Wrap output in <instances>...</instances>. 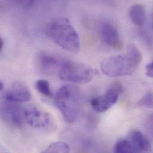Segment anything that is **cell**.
<instances>
[{"mask_svg": "<svg viewBox=\"0 0 153 153\" xmlns=\"http://www.w3.org/2000/svg\"><path fill=\"white\" fill-rule=\"evenodd\" d=\"M144 128L150 141H153V113L147 115L144 121Z\"/></svg>", "mask_w": 153, "mask_h": 153, "instance_id": "obj_18", "label": "cell"}, {"mask_svg": "<svg viewBox=\"0 0 153 153\" xmlns=\"http://www.w3.org/2000/svg\"><path fill=\"white\" fill-rule=\"evenodd\" d=\"M129 140L134 148L135 153H147L152 152L150 140L138 131L131 133Z\"/></svg>", "mask_w": 153, "mask_h": 153, "instance_id": "obj_11", "label": "cell"}, {"mask_svg": "<svg viewBox=\"0 0 153 153\" xmlns=\"http://www.w3.org/2000/svg\"><path fill=\"white\" fill-rule=\"evenodd\" d=\"M126 53L137 65L138 66L140 65L143 60V56L140 50L135 44H129L127 46Z\"/></svg>", "mask_w": 153, "mask_h": 153, "instance_id": "obj_15", "label": "cell"}, {"mask_svg": "<svg viewBox=\"0 0 153 153\" xmlns=\"http://www.w3.org/2000/svg\"><path fill=\"white\" fill-rule=\"evenodd\" d=\"M123 91L122 86L119 83H115L104 94L91 100L92 108L97 113H104L107 111L117 102L119 94Z\"/></svg>", "mask_w": 153, "mask_h": 153, "instance_id": "obj_5", "label": "cell"}, {"mask_svg": "<svg viewBox=\"0 0 153 153\" xmlns=\"http://www.w3.org/2000/svg\"><path fill=\"white\" fill-rule=\"evenodd\" d=\"M1 113L2 119L8 124L15 127H20L23 124L24 110L19 103L5 100L1 105Z\"/></svg>", "mask_w": 153, "mask_h": 153, "instance_id": "obj_7", "label": "cell"}, {"mask_svg": "<svg viewBox=\"0 0 153 153\" xmlns=\"http://www.w3.org/2000/svg\"><path fill=\"white\" fill-rule=\"evenodd\" d=\"M3 98L5 101L20 103L30 101L32 95L29 89L25 85L16 82L4 91Z\"/></svg>", "mask_w": 153, "mask_h": 153, "instance_id": "obj_8", "label": "cell"}, {"mask_svg": "<svg viewBox=\"0 0 153 153\" xmlns=\"http://www.w3.org/2000/svg\"><path fill=\"white\" fill-rule=\"evenodd\" d=\"M100 34L102 41L107 45L116 50L122 49L123 45L117 29L109 23H103L100 27Z\"/></svg>", "mask_w": 153, "mask_h": 153, "instance_id": "obj_9", "label": "cell"}, {"mask_svg": "<svg viewBox=\"0 0 153 153\" xmlns=\"http://www.w3.org/2000/svg\"><path fill=\"white\" fill-rule=\"evenodd\" d=\"M58 75L65 81L77 84L89 83L95 75L94 69L85 64L69 60L61 62Z\"/></svg>", "mask_w": 153, "mask_h": 153, "instance_id": "obj_3", "label": "cell"}, {"mask_svg": "<svg viewBox=\"0 0 153 153\" xmlns=\"http://www.w3.org/2000/svg\"><path fill=\"white\" fill-rule=\"evenodd\" d=\"M37 90L43 95L50 97L52 95L51 88L49 82L45 79H39L35 83Z\"/></svg>", "mask_w": 153, "mask_h": 153, "instance_id": "obj_16", "label": "cell"}, {"mask_svg": "<svg viewBox=\"0 0 153 153\" xmlns=\"http://www.w3.org/2000/svg\"><path fill=\"white\" fill-rule=\"evenodd\" d=\"M24 117L31 127L44 129L51 123V117L39 106L30 104L24 109Z\"/></svg>", "mask_w": 153, "mask_h": 153, "instance_id": "obj_6", "label": "cell"}, {"mask_svg": "<svg viewBox=\"0 0 153 153\" xmlns=\"http://www.w3.org/2000/svg\"><path fill=\"white\" fill-rule=\"evenodd\" d=\"M113 152L116 153H135L132 145L129 138L117 141L113 147Z\"/></svg>", "mask_w": 153, "mask_h": 153, "instance_id": "obj_13", "label": "cell"}, {"mask_svg": "<svg viewBox=\"0 0 153 153\" xmlns=\"http://www.w3.org/2000/svg\"><path fill=\"white\" fill-rule=\"evenodd\" d=\"M69 146L63 142H56L51 144L43 153H69Z\"/></svg>", "mask_w": 153, "mask_h": 153, "instance_id": "obj_14", "label": "cell"}, {"mask_svg": "<svg viewBox=\"0 0 153 153\" xmlns=\"http://www.w3.org/2000/svg\"><path fill=\"white\" fill-rule=\"evenodd\" d=\"M129 16L134 24L138 27H143L146 20L144 6L140 4L132 5L129 10Z\"/></svg>", "mask_w": 153, "mask_h": 153, "instance_id": "obj_12", "label": "cell"}, {"mask_svg": "<svg viewBox=\"0 0 153 153\" xmlns=\"http://www.w3.org/2000/svg\"><path fill=\"white\" fill-rule=\"evenodd\" d=\"M45 30L47 36L62 49L73 54L79 51L80 37L68 19L64 17L52 19Z\"/></svg>", "mask_w": 153, "mask_h": 153, "instance_id": "obj_1", "label": "cell"}, {"mask_svg": "<svg viewBox=\"0 0 153 153\" xmlns=\"http://www.w3.org/2000/svg\"><path fill=\"white\" fill-rule=\"evenodd\" d=\"M54 100L65 120L70 123L76 122L81 112L80 89L73 85H63L57 91Z\"/></svg>", "mask_w": 153, "mask_h": 153, "instance_id": "obj_2", "label": "cell"}, {"mask_svg": "<svg viewBox=\"0 0 153 153\" xmlns=\"http://www.w3.org/2000/svg\"><path fill=\"white\" fill-rule=\"evenodd\" d=\"M4 45V41L2 38H1L0 39V52L2 51Z\"/></svg>", "mask_w": 153, "mask_h": 153, "instance_id": "obj_20", "label": "cell"}, {"mask_svg": "<svg viewBox=\"0 0 153 153\" xmlns=\"http://www.w3.org/2000/svg\"><path fill=\"white\" fill-rule=\"evenodd\" d=\"M4 85L3 83L2 82H0V91H2L4 89Z\"/></svg>", "mask_w": 153, "mask_h": 153, "instance_id": "obj_21", "label": "cell"}, {"mask_svg": "<svg viewBox=\"0 0 153 153\" xmlns=\"http://www.w3.org/2000/svg\"><path fill=\"white\" fill-rule=\"evenodd\" d=\"M146 75L149 77L153 78V62L146 65Z\"/></svg>", "mask_w": 153, "mask_h": 153, "instance_id": "obj_19", "label": "cell"}, {"mask_svg": "<svg viewBox=\"0 0 153 153\" xmlns=\"http://www.w3.org/2000/svg\"><path fill=\"white\" fill-rule=\"evenodd\" d=\"M138 67V65L126 53L109 57L104 59L101 65L102 74L110 77L131 75L137 69Z\"/></svg>", "mask_w": 153, "mask_h": 153, "instance_id": "obj_4", "label": "cell"}, {"mask_svg": "<svg viewBox=\"0 0 153 153\" xmlns=\"http://www.w3.org/2000/svg\"><path fill=\"white\" fill-rule=\"evenodd\" d=\"M38 59L39 68L44 74L50 75L58 72L62 62L56 57L46 53H41Z\"/></svg>", "mask_w": 153, "mask_h": 153, "instance_id": "obj_10", "label": "cell"}, {"mask_svg": "<svg viewBox=\"0 0 153 153\" xmlns=\"http://www.w3.org/2000/svg\"><path fill=\"white\" fill-rule=\"evenodd\" d=\"M139 107H144L149 108H153V93L149 92L146 93L137 102Z\"/></svg>", "mask_w": 153, "mask_h": 153, "instance_id": "obj_17", "label": "cell"}]
</instances>
